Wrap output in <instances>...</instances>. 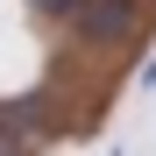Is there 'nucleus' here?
<instances>
[{
	"mask_svg": "<svg viewBox=\"0 0 156 156\" xmlns=\"http://www.w3.org/2000/svg\"><path fill=\"white\" fill-rule=\"evenodd\" d=\"M29 7H36V14H50V21H64V14L78 7V0H29Z\"/></svg>",
	"mask_w": 156,
	"mask_h": 156,
	"instance_id": "7ed1b4c3",
	"label": "nucleus"
},
{
	"mask_svg": "<svg viewBox=\"0 0 156 156\" xmlns=\"http://www.w3.org/2000/svg\"><path fill=\"white\" fill-rule=\"evenodd\" d=\"M142 14H149L142 0H78L64 21H71V36L85 43V50H121V43H135Z\"/></svg>",
	"mask_w": 156,
	"mask_h": 156,
	"instance_id": "f257e3e1",
	"label": "nucleus"
},
{
	"mask_svg": "<svg viewBox=\"0 0 156 156\" xmlns=\"http://www.w3.org/2000/svg\"><path fill=\"white\" fill-rule=\"evenodd\" d=\"M0 156H36V114L0 107Z\"/></svg>",
	"mask_w": 156,
	"mask_h": 156,
	"instance_id": "f03ea898",
	"label": "nucleus"
}]
</instances>
